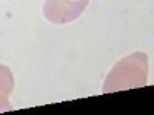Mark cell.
<instances>
[{"label":"cell","instance_id":"1","mask_svg":"<svg viewBox=\"0 0 154 115\" xmlns=\"http://www.w3.org/2000/svg\"><path fill=\"white\" fill-rule=\"evenodd\" d=\"M136 71H146V57L143 54H134L128 58L122 60L116 66L109 77L105 81L103 91H117V89H128V87H140L145 84V77L140 74H133Z\"/></svg>","mask_w":154,"mask_h":115},{"label":"cell","instance_id":"2","mask_svg":"<svg viewBox=\"0 0 154 115\" xmlns=\"http://www.w3.org/2000/svg\"><path fill=\"white\" fill-rule=\"evenodd\" d=\"M88 0H46L45 17L54 23H66L80 16Z\"/></svg>","mask_w":154,"mask_h":115},{"label":"cell","instance_id":"3","mask_svg":"<svg viewBox=\"0 0 154 115\" xmlns=\"http://www.w3.org/2000/svg\"><path fill=\"white\" fill-rule=\"evenodd\" d=\"M12 84H14V80L11 77L9 69L5 66H0V111L11 109L8 103V95L12 89Z\"/></svg>","mask_w":154,"mask_h":115}]
</instances>
